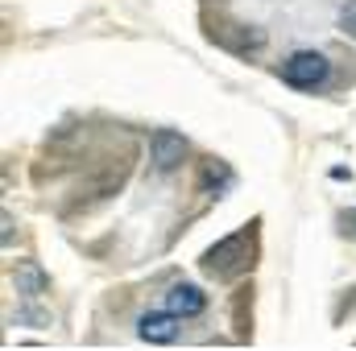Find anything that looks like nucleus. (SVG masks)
Instances as JSON below:
<instances>
[{
	"mask_svg": "<svg viewBox=\"0 0 356 351\" xmlns=\"http://www.w3.org/2000/svg\"><path fill=\"white\" fill-rule=\"evenodd\" d=\"M13 281L25 289V298H42V293H46V277H42V268H38V264H17Z\"/></svg>",
	"mask_w": 356,
	"mask_h": 351,
	"instance_id": "7",
	"label": "nucleus"
},
{
	"mask_svg": "<svg viewBox=\"0 0 356 351\" xmlns=\"http://www.w3.org/2000/svg\"><path fill=\"white\" fill-rule=\"evenodd\" d=\"M253 248H257L253 232L245 228V232H236V236H228V240H220L203 252V273L216 277V281H232V277L253 268Z\"/></svg>",
	"mask_w": 356,
	"mask_h": 351,
	"instance_id": "1",
	"label": "nucleus"
},
{
	"mask_svg": "<svg viewBox=\"0 0 356 351\" xmlns=\"http://www.w3.org/2000/svg\"><path fill=\"white\" fill-rule=\"evenodd\" d=\"M353 236H356V215H353Z\"/></svg>",
	"mask_w": 356,
	"mask_h": 351,
	"instance_id": "9",
	"label": "nucleus"
},
{
	"mask_svg": "<svg viewBox=\"0 0 356 351\" xmlns=\"http://www.w3.org/2000/svg\"><path fill=\"white\" fill-rule=\"evenodd\" d=\"M137 335L145 339V343H170L178 335V314H141V323H137Z\"/></svg>",
	"mask_w": 356,
	"mask_h": 351,
	"instance_id": "5",
	"label": "nucleus"
},
{
	"mask_svg": "<svg viewBox=\"0 0 356 351\" xmlns=\"http://www.w3.org/2000/svg\"><path fill=\"white\" fill-rule=\"evenodd\" d=\"M340 25L356 37V0H344V8H340Z\"/></svg>",
	"mask_w": 356,
	"mask_h": 351,
	"instance_id": "8",
	"label": "nucleus"
},
{
	"mask_svg": "<svg viewBox=\"0 0 356 351\" xmlns=\"http://www.w3.org/2000/svg\"><path fill=\"white\" fill-rule=\"evenodd\" d=\"M149 157H154L158 174H175L178 166H182V157H186V141L178 132H170V128H162V132L149 137Z\"/></svg>",
	"mask_w": 356,
	"mask_h": 351,
	"instance_id": "3",
	"label": "nucleus"
},
{
	"mask_svg": "<svg viewBox=\"0 0 356 351\" xmlns=\"http://www.w3.org/2000/svg\"><path fill=\"white\" fill-rule=\"evenodd\" d=\"M282 83H290V87L298 91H315L327 83V75H332V62L319 54V50H298V54H290L286 62H282Z\"/></svg>",
	"mask_w": 356,
	"mask_h": 351,
	"instance_id": "2",
	"label": "nucleus"
},
{
	"mask_svg": "<svg viewBox=\"0 0 356 351\" xmlns=\"http://www.w3.org/2000/svg\"><path fill=\"white\" fill-rule=\"evenodd\" d=\"M199 186L220 198V194H228V190L236 186V174H232L224 162H203V182H199Z\"/></svg>",
	"mask_w": 356,
	"mask_h": 351,
	"instance_id": "6",
	"label": "nucleus"
},
{
	"mask_svg": "<svg viewBox=\"0 0 356 351\" xmlns=\"http://www.w3.org/2000/svg\"><path fill=\"white\" fill-rule=\"evenodd\" d=\"M166 310L178 314V318H195V314L207 310V293L199 285H191V281H178V285H170V293H166Z\"/></svg>",
	"mask_w": 356,
	"mask_h": 351,
	"instance_id": "4",
	"label": "nucleus"
}]
</instances>
